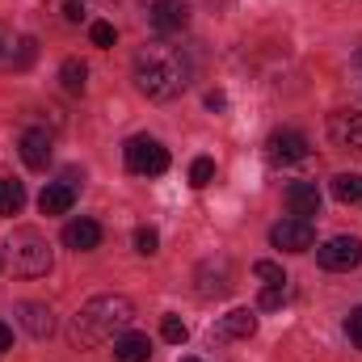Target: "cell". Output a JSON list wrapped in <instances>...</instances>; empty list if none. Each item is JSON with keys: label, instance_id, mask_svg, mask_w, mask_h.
<instances>
[{"label": "cell", "instance_id": "cell-17", "mask_svg": "<svg viewBox=\"0 0 362 362\" xmlns=\"http://www.w3.org/2000/svg\"><path fill=\"white\" fill-rule=\"evenodd\" d=\"M253 333H257V316H253L249 308H236V312H228V316L219 320V337L245 341V337H253Z\"/></svg>", "mask_w": 362, "mask_h": 362}, {"label": "cell", "instance_id": "cell-14", "mask_svg": "<svg viewBox=\"0 0 362 362\" xmlns=\"http://www.w3.org/2000/svg\"><path fill=\"white\" fill-rule=\"evenodd\" d=\"M228 286H232V278H228V262H223V257H219V262H206V266L198 270V295H202V299L228 295Z\"/></svg>", "mask_w": 362, "mask_h": 362}, {"label": "cell", "instance_id": "cell-8", "mask_svg": "<svg viewBox=\"0 0 362 362\" xmlns=\"http://www.w3.org/2000/svg\"><path fill=\"white\" fill-rule=\"evenodd\" d=\"M329 139H333L337 148H346V152L362 156V114H354V110H337V114H329Z\"/></svg>", "mask_w": 362, "mask_h": 362}, {"label": "cell", "instance_id": "cell-21", "mask_svg": "<svg viewBox=\"0 0 362 362\" xmlns=\"http://www.w3.org/2000/svg\"><path fill=\"white\" fill-rule=\"evenodd\" d=\"M211 181H215V160H211V156H198V160L189 165V185H194V189H206Z\"/></svg>", "mask_w": 362, "mask_h": 362}, {"label": "cell", "instance_id": "cell-27", "mask_svg": "<svg viewBox=\"0 0 362 362\" xmlns=\"http://www.w3.org/2000/svg\"><path fill=\"white\" fill-rule=\"evenodd\" d=\"M346 333H350V341L362 350V308H354V312L346 316Z\"/></svg>", "mask_w": 362, "mask_h": 362}, {"label": "cell", "instance_id": "cell-10", "mask_svg": "<svg viewBox=\"0 0 362 362\" xmlns=\"http://www.w3.org/2000/svg\"><path fill=\"white\" fill-rule=\"evenodd\" d=\"M286 206H291L295 219H312V215H320V189L312 181H291L286 185Z\"/></svg>", "mask_w": 362, "mask_h": 362}, {"label": "cell", "instance_id": "cell-6", "mask_svg": "<svg viewBox=\"0 0 362 362\" xmlns=\"http://www.w3.org/2000/svg\"><path fill=\"white\" fill-rule=\"evenodd\" d=\"M270 245L286 249V253H308L316 245V228H312V219H282L270 228Z\"/></svg>", "mask_w": 362, "mask_h": 362}, {"label": "cell", "instance_id": "cell-7", "mask_svg": "<svg viewBox=\"0 0 362 362\" xmlns=\"http://www.w3.org/2000/svg\"><path fill=\"white\" fill-rule=\"evenodd\" d=\"M266 160L270 165H299V160H308V139L299 131H274L266 139Z\"/></svg>", "mask_w": 362, "mask_h": 362}, {"label": "cell", "instance_id": "cell-29", "mask_svg": "<svg viewBox=\"0 0 362 362\" xmlns=\"http://www.w3.org/2000/svg\"><path fill=\"white\" fill-rule=\"evenodd\" d=\"M64 17L68 21H85V0H68L64 4Z\"/></svg>", "mask_w": 362, "mask_h": 362}, {"label": "cell", "instance_id": "cell-13", "mask_svg": "<svg viewBox=\"0 0 362 362\" xmlns=\"http://www.w3.org/2000/svg\"><path fill=\"white\" fill-rule=\"evenodd\" d=\"M64 245L72 249V253H89L101 245V223H93V219H72L68 228H64Z\"/></svg>", "mask_w": 362, "mask_h": 362}, {"label": "cell", "instance_id": "cell-5", "mask_svg": "<svg viewBox=\"0 0 362 362\" xmlns=\"http://www.w3.org/2000/svg\"><path fill=\"white\" fill-rule=\"evenodd\" d=\"M316 262L333 274H350L362 266V240L358 236H333L316 249Z\"/></svg>", "mask_w": 362, "mask_h": 362}, {"label": "cell", "instance_id": "cell-31", "mask_svg": "<svg viewBox=\"0 0 362 362\" xmlns=\"http://www.w3.org/2000/svg\"><path fill=\"white\" fill-rule=\"evenodd\" d=\"M8 346H13V329H8V325H4V320H0V354H4V350H8Z\"/></svg>", "mask_w": 362, "mask_h": 362}, {"label": "cell", "instance_id": "cell-23", "mask_svg": "<svg viewBox=\"0 0 362 362\" xmlns=\"http://www.w3.org/2000/svg\"><path fill=\"white\" fill-rule=\"evenodd\" d=\"M253 274H257L266 286H286V274H282V266H278V262H257V266H253Z\"/></svg>", "mask_w": 362, "mask_h": 362}, {"label": "cell", "instance_id": "cell-32", "mask_svg": "<svg viewBox=\"0 0 362 362\" xmlns=\"http://www.w3.org/2000/svg\"><path fill=\"white\" fill-rule=\"evenodd\" d=\"M181 362H202V358H181Z\"/></svg>", "mask_w": 362, "mask_h": 362}, {"label": "cell", "instance_id": "cell-30", "mask_svg": "<svg viewBox=\"0 0 362 362\" xmlns=\"http://www.w3.org/2000/svg\"><path fill=\"white\" fill-rule=\"evenodd\" d=\"M206 105H211V110H228V97H223V93H206Z\"/></svg>", "mask_w": 362, "mask_h": 362}, {"label": "cell", "instance_id": "cell-2", "mask_svg": "<svg viewBox=\"0 0 362 362\" xmlns=\"http://www.w3.org/2000/svg\"><path fill=\"white\" fill-rule=\"evenodd\" d=\"M131 320H135V303H131L127 295H97V299H89V303L72 316L68 337H72L76 350H97V346L114 341Z\"/></svg>", "mask_w": 362, "mask_h": 362}, {"label": "cell", "instance_id": "cell-24", "mask_svg": "<svg viewBox=\"0 0 362 362\" xmlns=\"http://www.w3.org/2000/svg\"><path fill=\"white\" fill-rule=\"evenodd\" d=\"M89 38H93V47H114V42H118V30H114L110 21H93Z\"/></svg>", "mask_w": 362, "mask_h": 362}, {"label": "cell", "instance_id": "cell-11", "mask_svg": "<svg viewBox=\"0 0 362 362\" xmlns=\"http://www.w3.org/2000/svg\"><path fill=\"white\" fill-rule=\"evenodd\" d=\"M17 148H21V160L30 169H47L51 165V135L47 131H38V127L34 131H21V144Z\"/></svg>", "mask_w": 362, "mask_h": 362}, {"label": "cell", "instance_id": "cell-20", "mask_svg": "<svg viewBox=\"0 0 362 362\" xmlns=\"http://www.w3.org/2000/svg\"><path fill=\"white\" fill-rule=\"evenodd\" d=\"M59 81H64V89L68 93H85V85H89V68H85V59H64Z\"/></svg>", "mask_w": 362, "mask_h": 362}, {"label": "cell", "instance_id": "cell-1", "mask_svg": "<svg viewBox=\"0 0 362 362\" xmlns=\"http://www.w3.org/2000/svg\"><path fill=\"white\" fill-rule=\"evenodd\" d=\"M189 85V59L181 47L152 42L135 55V89L152 101H173Z\"/></svg>", "mask_w": 362, "mask_h": 362}, {"label": "cell", "instance_id": "cell-16", "mask_svg": "<svg viewBox=\"0 0 362 362\" xmlns=\"http://www.w3.org/2000/svg\"><path fill=\"white\" fill-rule=\"evenodd\" d=\"M21 325H25V333H30V337H51L55 316H51V308H47V303H21Z\"/></svg>", "mask_w": 362, "mask_h": 362}, {"label": "cell", "instance_id": "cell-25", "mask_svg": "<svg viewBox=\"0 0 362 362\" xmlns=\"http://www.w3.org/2000/svg\"><path fill=\"white\" fill-rule=\"evenodd\" d=\"M156 245H160L156 228H139V232H135V249H139L144 257H152V253H156Z\"/></svg>", "mask_w": 362, "mask_h": 362}, {"label": "cell", "instance_id": "cell-26", "mask_svg": "<svg viewBox=\"0 0 362 362\" xmlns=\"http://www.w3.org/2000/svg\"><path fill=\"white\" fill-rule=\"evenodd\" d=\"M282 303H286V286H266V291H262V308H266V312L282 308Z\"/></svg>", "mask_w": 362, "mask_h": 362}, {"label": "cell", "instance_id": "cell-22", "mask_svg": "<svg viewBox=\"0 0 362 362\" xmlns=\"http://www.w3.org/2000/svg\"><path fill=\"white\" fill-rule=\"evenodd\" d=\"M160 337H165L169 346H181V341L189 337V329H185L181 316H165V320H160Z\"/></svg>", "mask_w": 362, "mask_h": 362}, {"label": "cell", "instance_id": "cell-3", "mask_svg": "<svg viewBox=\"0 0 362 362\" xmlns=\"http://www.w3.org/2000/svg\"><path fill=\"white\" fill-rule=\"evenodd\" d=\"M8 266H13V274H21V278L51 274V245H47V236L34 232V228H17L8 236Z\"/></svg>", "mask_w": 362, "mask_h": 362}, {"label": "cell", "instance_id": "cell-12", "mask_svg": "<svg viewBox=\"0 0 362 362\" xmlns=\"http://www.w3.org/2000/svg\"><path fill=\"white\" fill-rule=\"evenodd\" d=\"M76 202V185L72 181H51L42 194H38V211L42 215H68Z\"/></svg>", "mask_w": 362, "mask_h": 362}, {"label": "cell", "instance_id": "cell-18", "mask_svg": "<svg viewBox=\"0 0 362 362\" xmlns=\"http://www.w3.org/2000/svg\"><path fill=\"white\" fill-rule=\"evenodd\" d=\"M333 198L346 206H362V177L358 173H337L333 177Z\"/></svg>", "mask_w": 362, "mask_h": 362}, {"label": "cell", "instance_id": "cell-28", "mask_svg": "<svg viewBox=\"0 0 362 362\" xmlns=\"http://www.w3.org/2000/svg\"><path fill=\"white\" fill-rule=\"evenodd\" d=\"M34 55H38V42H34V38H21V55H17V68H30V64H34Z\"/></svg>", "mask_w": 362, "mask_h": 362}, {"label": "cell", "instance_id": "cell-15", "mask_svg": "<svg viewBox=\"0 0 362 362\" xmlns=\"http://www.w3.org/2000/svg\"><path fill=\"white\" fill-rule=\"evenodd\" d=\"M152 354V341L144 333H122L114 337V362H148Z\"/></svg>", "mask_w": 362, "mask_h": 362}, {"label": "cell", "instance_id": "cell-9", "mask_svg": "<svg viewBox=\"0 0 362 362\" xmlns=\"http://www.w3.org/2000/svg\"><path fill=\"white\" fill-rule=\"evenodd\" d=\"M148 21H152V30H160V34H177V30L189 25V4H185V0H152Z\"/></svg>", "mask_w": 362, "mask_h": 362}, {"label": "cell", "instance_id": "cell-19", "mask_svg": "<svg viewBox=\"0 0 362 362\" xmlns=\"http://www.w3.org/2000/svg\"><path fill=\"white\" fill-rule=\"evenodd\" d=\"M25 206V185L13 177H0V215H17Z\"/></svg>", "mask_w": 362, "mask_h": 362}, {"label": "cell", "instance_id": "cell-4", "mask_svg": "<svg viewBox=\"0 0 362 362\" xmlns=\"http://www.w3.org/2000/svg\"><path fill=\"white\" fill-rule=\"evenodd\" d=\"M122 152H127V169H131V173H139V177H160V173L169 169V148H165L160 139L135 135Z\"/></svg>", "mask_w": 362, "mask_h": 362}]
</instances>
